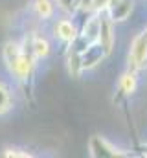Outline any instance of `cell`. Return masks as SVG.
Here are the masks:
<instances>
[{
    "instance_id": "1",
    "label": "cell",
    "mask_w": 147,
    "mask_h": 158,
    "mask_svg": "<svg viewBox=\"0 0 147 158\" xmlns=\"http://www.w3.org/2000/svg\"><path fill=\"white\" fill-rule=\"evenodd\" d=\"M88 151H90V156L94 158H116L125 155L118 147H114L110 142H107L103 136H92L88 140Z\"/></svg>"
},
{
    "instance_id": "2",
    "label": "cell",
    "mask_w": 147,
    "mask_h": 158,
    "mask_svg": "<svg viewBox=\"0 0 147 158\" xmlns=\"http://www.w3.org/2000/svg\"><path fill=\"white\" fill-rule=\"evenodd\" d=\"M107 57L103 46L99 42H92L90 46H86L81 53H79V63H81V70H92L96 68L99 63H103V59Z\"/></svg>"
},
{
    "instance_id": "3",
    "label": "cell",
    "mask_w": 147,
    "mask_h": 158,
    "mask_svg": "<svg viewBox=\"0 0 147 158\" xmlns=\"http://www.w3.org/2000/svg\"><path fill=\"white\" fill-rule=\"evenodd\" d=\"M98 42L103 46V50H105L107 55L112 53V50H114V42H116V31H114V22L110 20L109 15H101V13H99Z\"/></svg>"
},
{
    "instance_id": "4",
    "label": "cell",
    "mask_w": 147,
    "mask_h": 158,
    "mask_svg": "<svg viewBox=\"0 0 147 158\" xmlns=\"http://www.w3.org/2000/svg\"><path fill=\"white\" fill-rule=\"evenodd\" d=\"M134 11V0H114L107 9V15L114 24L125 22Z\"/></svg>"
},
{
    "instance_id": "5",
    "label": "cell",
    "mask_w": 147,
    "mask_h": 158,
    "mask_svg": "<svg viewBox=\"0 0 147 158\" xmlns=\"http://www.w3.org/2000/svg\"><path fill=\"white\" fill-rule=\"evenodd\" d=\"M77 28H75V24H74L72 20H68V19H61V20H57L55 22V26H53V33H55V37L59 40H63V42H66V44H70L75 37H77Z\"/></svg>"
},
{
    "instance_id": "6",
    "label": "cell",
    "mask_w": 147,
    "mask_h": 158,
    "mask_svg": "<svg viewBox=\"0 0 147 158\" xmlns=\"http://www.w3.org/2000/svg\"><path fill=\"white\" fill-rule=\"evenodd\" d=\"M136 88H138L136 72L127 70L125 74H121V77H120V81H118V92H120V96L129 98V96H132V94L136 92Z\"/></svg>"
},
{
    "instance_id": "7",
    "label": "cell",
    "mask_w": 147,
    "mask_h": 158,
    "mask_svg": "<svg viewBox=\"0 0 147 158\" xmlns=\"http://www.w3.org/2000/svg\"><path fill=\"white\" fill-rule=\"evenodd\" d=\"M30 48H32L35 59H44L50 55V42L42 35H33V39L30 42Z\"/></svg>"
},
{
    "instance_id": "8",
    "label": "cell",
    "mask_w": 147,
    "mask_h": 158,
    "mask_svg": "<svg viewBox=\"0 0 147 158\" xmlns=\"http://www.w3.org/2000/svg\"><path fill=\"white\" fill-rule=\"evenodd\" d=\"M33 11L40 20H48V19H52V15L55 11V6H53L52 0H35L33 2Z\"/></svg>"
},
{
    "instance_id": "9",
    "label": "cell",
    "mask_w": 147,
    "mask_h": 158,
    "mask_svg": "<svg viewBox=\"0 0 147 158\" xmlns=\"http://www.w3.org/2000/svg\"><path fill=\"white\" fill-rule=\"evenodd\" d=\"M7 110H11V94L7 86L0 81V116L6 114Z\"/></svg>"
},
{
    "instance_id": "10",
    "label": "cell",
    "mask_w": 147,
    "mask_h": 158,
    "mask_svg": "<svg viewBox=\"0 0 147 158\" xmlns=\"http://www.w3.org/2000/svg\"><path fill=\"white\" fill-rule=\"evenodd\" d=\"M57 4H59V7L63 9V11H66V13H75V4H74V0H55Z\"/></svg>"
}]
</instances>
